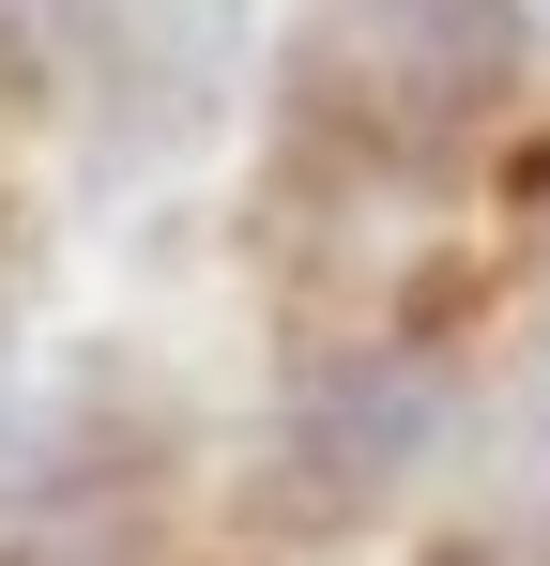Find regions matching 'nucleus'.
<instances>
[{"mask_svg":"<svg viewBox=\"0 0 550 566\" xmlns=\"http://www.w3.org/2000/svg\"><path fill=\"white\" fill-rule=\"evenodd\" d=\"M352 31L429 93H489L520 62V0H352Z\"/></svg>","mask_w":550,"mask_h":566,"instance_id":"7ed1b4c3","label":"nucleus"},{"mask_svg":"<svg viewBox=\"0 0 550 566\" xmlns=\"http://www.w3.org/2000/svg\"><path fill=\"white\" fill-rule=\"evenodd\" d=\"M290 460L321 474V490L413 474V460H429V382H413V368H321L306 413H290Z\"/></svg>","mask_w":550,"mask_h":566,"instance_id":"f03ea898","label":"nucleus"},{"mask_svg":"<svg viewBox=\"0 0 550 566\" xmlns=\"http://www.w3.org/2000/svg\"><path fill=\"white\" fill-rule=\"evenodd\" d=\"M62 46L92 62V93L183 123V107L230 77V0H62Z\"/></svg>","mask_w":550,"mask_h":566,"instance_id":"f257e3e1","label":"nucleus"}]
</instances>
